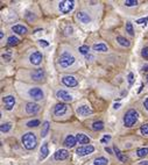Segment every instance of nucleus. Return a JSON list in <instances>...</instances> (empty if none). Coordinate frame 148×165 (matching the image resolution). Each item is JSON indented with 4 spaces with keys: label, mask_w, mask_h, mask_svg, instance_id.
<instances>
[{
    "label": "nucleus",
    "mask_w": 148,
    "mask_h": 165,
    "mask_svg": "<svg viewBox=\"0 0 148 165\" xmlns=\"http://www.w3.org/2000/svg\"><path fill=\"white\" fill-rule=\"evenodd\" d=\"M124 4H125V6H127V7H133V6H136V5H138V1H136V0H126Z\"/></svg>",
    "instance_id": "32"
},
{
    "label": "nucleus",
    "mask_w": 148,
    "mask_h": 165,
    "mask_svg": "<svg viewBox=\"0 0 148 165\" xmlns=\"http://www.w3.org/2000/svg\"><path fill=\"white\" fill-rule=\"evenodd\" d=\"M12 30L14 33L19 34V35H25L26 33L28 31V29L25 26H21V25H16V26H13L12 27Z\"/></svg>",
    "instance_id": "19"
},
{
    "label": "nucleus",
    "mask_w": 148,
    "mask_h": 165,
    "mask_svg": "<svg viewBox=\"0 0 148 165\" xmlns=\"http://www.w3.org/2000/svg\"><path fill=\"white\" fill-rule=\"evenodd\" d=\"M113 107L117 110V108H119V107H120V104H114V106H113Z\"/></svg>",
    "instance_id": "45"
},
{
    "label": "nucleus",
    "mask_w": 148,
    "mask_h": 165,
    "mask_svg": "<svg viewBox=\"0 0 148 165\" xmlns=\"http://www.w3.org/2000/svg\"><path fill=\"white\" fill-rule=\"evenodd\" d=\"M19 42H20V40H19L16 36H14L13 35V36H10V37H8L7 44H8V45H16Z\"/></svg>",
    "instance_id": "27"
},
{
    "label": "nucleus",
    "mask_w": 148,
    "mask_h": 165,
    "mask_svg": "<svg viewBox=\"0 0 148 165\" xmlns=\"http://www.w3.org/2000/svg\"><path fill=\"white\" fill-rule=\"evenodd\" d=\"M22 144L27 150H34L38 145V138L34 133H26L22 136Z\"/></svg>",
    "instance_id": "1"
},
{
    "label": "nucleus",
    "mask_w": 148,
    "mask_h": 165,
    "mask_svg": "<svg viewBox=\"0 0 148 165\" xmlns=\"http://www.w3.org/2000/svg\"><path fill=\"white\" fill-rule=\"evenodd\" d=\"M113 151H114L116 156H117V158H118L120 162H127V157H126L125 155H122L121 151L117 148V147H113Z\"/></svg>",
    "instance_id": "23"
},
{
    "label": "nucleus",
    "mask_w": 148,
    "mask_h": 165,
    "mask_svg": "<svg viewBox=\"0 0 148 165\" xmlns=\"http://www.w3.org/2000/svg\"><path fill=\"white\" fill-rule=\"evenodd\" d=\"M94 151V145H83V147H80L77 150H76V153L78 156H86L89 153H92Z\"/></svg>",
    "instance_id": "7"
},
{
    "label": "nucleus",
    "mask_w": 148,
    "mask_h": 165,
    "mask_svg": "<svg viewBox=\"0 0 148 165\" xmlns=\"http://www.w3.org/2000/svg\"><path fill=\"white\" fill-rule=\"evenodd\" d=\"M144 106H145V108L148 110V98L145 100V102H144Z\"/></svg>",
    "instance_id": "41"
},
{
    "label": "nucleus",
    "mask_w": 148,
    "mask_h": 165,
    "mask_svg": "<svg viewBox=\"0 0 148 165\" xmlns=\"http://www.w3.org/2000/svg\"><path fill=\"white\" fill-rule=\"evenodd\" d=\"M40 108H41L40 105H38L35 102H28V104H26V112H27V114H30V115H34V114L39 113Z\"/></svg>",
    "instance_id": "10"
},
{
    "label": "nucleus",
    "mask_w": 148,
    "mask_h": 165,
    "mask_svg": "<svg viewBox=\"0 0 148 165\" xmlns=\"http://www.w3.org/2000/svg\"><path fill=\"white\" fill-rule=\"evenodd\" d=\"M28 94H29V96L33 100H36V101L42 100L44 98V93H43V91L41 90L40 87H32V88H29Z\"/></svg>",
    "instance_id": "5"
},
{
    "label": "nucleus",
    "mask_w": 148,
    "mask_h": 165,
    "mask_svg": "<svg viewBox=\"0 0 148 165\" xmlns=\"http://www.w3.org/2000/svg\"><path fill=\"white\" fill-rule=\"evenodd\" d=\"M142 71H146V72H147L148 71V64H145V65L142 66Z\"/></svg>",
    "instance_id": "42"
},
{
    "label": "nucleus",
    "mask_w": 148,
    "mask_h": 165,
    "mask_svg": "<svg viewBox=\"0 0 148 165\" xmlns=\"http://www.w3.org/2000/svg\"><path fill=\"white\" fill-rule=\"evenodd\" d=\"M127 80H128V82H130V85H132V84H133V73H132V72H130V73H128Z\"/></svg>",
    "instance_id": "36"
},
{
    "label": "nucleus",
    "mask_w": 148,
    "mask_h": 165,
    "mask_svg": "<svg viewBox=\"0 0 148 165\" xmlns=\"http://www.w3.org/2000/svg\"><path fill=\"white\" fill-rule=\"evenodd\" d=\"M94 165H108V161L105 158V157H97L94 161Z\"/></svg>",
    "instance_id": "25"
},
{
    "label": "nucleus",
    "mask_w": 148,
    "mask_h": 165,
    "mask_svg": "<svg viewBox=\"0 0 148 165\" xmlns=\"http://www.w3.org/2000/svg\"><path fill=\"white\" fill-rule=\"evenodd\" d=\"M0 37H1V41L4 40V31H0Z\"/></svg>",
    "instance_id": "46"
},
{
    "label": "nucleus",
    "mask_w": 148,
    "mask_h": 165,
    "mask_svg": "<svg viewBox=\"0 0 148 165\" xmlns=\"http://www.w3.org/2000/svg\"><path fill=\"white\" fill-rule=\"evenodd\" d=\"M140 165H148V161H144V162H140Z\"/></svg>",
    "instance_id": "44"
},
{
    "label": "nucleus",
    "mask_w": 148,
    "mask_h": 165,
    "mask_svg": "<svg viewBox=\"0 0 148 165\" xmlns=\"http://www.w3.org/2000/svg\"><path fill=\"white\" fill-rule=\"evenodd\" d=\"M49 128H50V123L48 121H44L42 124V129H41V137H46L48 131H49Z\"/></svg>",
    "instance_id": "22"
},
{
    "label": "nucleus",
    "mask_w": 148,
    "mask_h": 165,
    "mask_svg": "<svg viewBox=\"0 0 148 165\" xmlns=\"http://www.w3.org/2000/svg\"><path fill=\"white\" fill-rule=\"evenodd\" d=\"M56 98H58L61 101H64V102L72 101V96H70L67 91H63V90H60L56 92Z\"/></svg>",
    "instance_id": "13"
},
{
    "label": "nucleus",
    "mask_w": 148,
    "mask_h": 165,
    "mask_svg": "<svg viewBox=\"0 0 148 165\" xmlns=\"http://www.w3.org/2000/svg\"><path fill=\"white\" fill-rule=\"evenodd\" d=\"M110 139H111V136H110V135H105L104 138L102 139V142H103V143H106V142H108Z\"/></svg>",
    "instance_id": "39"
},
{
    "label": "nucleus",
    "mask_w": 148,
    "mask_h": 165,
    "mask_svg": "<svg viewBox=\"0 0 148 165\" xmlns=\"http://www.w3.org/2000/svg\"><path fill=\"white\" fill-rule=\"evenodd\" d=\"M91 113H92V110H91L89 106H86V105L80 106V107L77 108V114H78L80 116H88V115L91 114Z\"/></svg>",
    "instance_id": "15"
},
{
    "label": "nucleus",
    "mask_w": 148,
    "mask_h": 165,
    "mask_svg": "<svg viewBox=\"0 0 148 165\" xmlns=\"http://www.w3.org/2000/svg\"><path fill=\"white\" fill-rule=\"evenodd\" d=\"M76 142H77L76 136H74V135H68L67 137H66V139H64V142H63V144H64L67 148H74L75 144H76Z\"/></svg>",
    "instance_id": "16"
},
{
    "label": "nucleus",
    "mask_w": 148,
    "mask_h": 165,
    "mask_svg": "<svg viewBox=\"0 0 148 165\" xmlns=\"http://www.w3.org/2000/svg\"><path fill=\"white\" fill-rule=\"evenodd\" d=\"M105 151H106V152H108V153H113V151H112V150H111V149H110V148H108V147H106V148H105Z\"/></svg>",
    "instance_id": "43"
},
{
    "label": "nucleus",
    "mask_w": 148,
    "mask_h": 165,
    "mask_svg": "<svg viewBox=\"0 0 148 165\" xmlns=\"http://www.w3.org/2000/svg\"><path fill=\"white\" fill-rule=\"evenodd\" d=\"M44 76H46L44 70H42V69L35 70V71H33V72L30 73V77H32V79H33L34 82H41V80H43V79H44Z\"/></svg>",
    "instance_id": "11"
},
{
    "label": "nucleus",
    "mask_w": 148,
    "mask_h": 165,
    "mask_svg": "<svg viewBox=\"0 0 148 165\" xmlns=\"http://www.w3.org/2000/svg\"><path fill=\"white\" fill-rule=\"evenodd\" d=\"M140 131H141V134H142V135H148V123L141 126Z\"/></svg>",
    "instance_id": "34"
},
{
    "label": "nucleus",
    "mask_w": 148,
    "mask_h": 165,
    "mask_svg": "<svg viewBox=\"0 0 148 165\" xmlns=\"http://www.w3.org/2000/svg\"><path fill=\"white\" fill-rule=\"evenodd\" d=\"M39 43H40L41 47H48V45H49V43H48L47 41H44V40H40Z\"/></svg>",
    "instance_id": "38"
},
{
    "label": "nucleus",
    "mask_w": 148,
    "mask_h": 165,
    "mask_svg": "<svg viewBox=\"0 0 148 165\" xmlns=\"http://www.w3.org/2000/svg\"><path fill=\"white\" fill-rule=\"evenodd\" d=\"M2 102H4V106L7 110H12L15 105V98L13 96H7L2 99Z\"/></svg>",
    "instance_id": "9"
},
{
    "label": "nucleus",
    "mask_w": 148,
    "mask_h": 165,
    "mask_svg": "<svg viewBox=\"0 0 148 165\" xmlns=\"http://www.w3.org/2000/svg\"><path fill=\"white\" fill-rule=\"evenodd\" d=\"M146 80H147V82H148V74L146 76Z\"/></svg>",
    "instance_id": "47"
},
{
    "label": "nucleus",
    "mask_w": 148,
    "mask_h": 165,
    "mask_svg": "<svg viewBox=\"0 0 148 165\" xmlns=\"http://www.w3.org/2000/svg\"><path fill=\"white\" fill-rule=\"evenodd\" d=\"M91 128L94 129V131L103 130V129H104V122H103V121H94V123H92V127H91Z\"/></svg>",
    "instance_id": "24"
},
{
    "label": "nucleus",
    "mask_w": 148,
    "mask_h": 165,
    "mask_svg": "<svg viewBox=\"0 0 148 165\" xmlns=\"http://www.w3.org/2000/svg\"><path fill=\"white\" fill-rule=\"evenodd\" d=\"M126 31L130 34V35H134V29H133V25L131 22H127L126 23Z\"/></svg>",
    "instance_id": "31"
},
{
    "label": "nucleus",
    "mask_w": 148,
    "mask_h": 165,
    "mask_svg": "<svg viewBox=\"0 0 148 165\" xmlns=\"http://www.w3.org/2000/svg\"><path fill=\"white\" fill-rule=\"evenodd\" d=\"M92 49L94 51H99V53H105V51L108 50V45L104 44V43H96V44L92 45Z\"/></svg>",
    "instance_id": "20"
},
{
    "label": "nucleus",
    "mask_w": 148,
    "mask_h": 165,
    "mask_svg": "<svg viewBox=\"0 0 148 165\" xmlns=\"http://www.w3.org/2000/svg\"><path fill=\"white\" fill-rule=\"evenodd\" d=\"M62 82L68 87H76L78 85V80L72 76H64L62 78Z\"/></svg>",
    "instance_id": "8"
},
{
    "label": "nucleus",
    "mask_w": 148,
    "mask_h": 165,
    "mask_svg": "<svg viewBox=\"0 0 148 165\" xmlns=\"http://www.w3.org/2000/svg\"><path fill=\"white\" fill-rule=\"evenodd\" d=\"M2 59H5L6 62H8V61H11V56L10 55H2Z\"/></svg>",
    "instance_id": "40"
},
{
    "label": "nucleus",
    "mask_w": 148,
    "mask_h": 165,
    "mask_svg": "<svg viewBox=\"0 0 148 165\" xmlns=\"http://www.w3.org/2000/svg\"><path fill=\"white\" fill-rule=\"evenodd\" d=\"M11 128H12V124L11 123H2L1 126H0V130H1V133H7V131L11 130Z\"/></svg>",
    "instance_id": "29"
},
{
    "label": "nucleus",
    "mask_w": 148,
    "mask_h": 165,
    "mask_svg": "<svg viewBox=\"0 0 148 165\" xmlns=\"http://www.w3.org/2000/svg\"><path fill=\"white\" fill-rule=\"evenodd\" d=\"M75 7V1L74 0H63L60 1L58 4V9L62 14H68L70 13Z\"/></svg>",
    "instance_id": "4"
},
{
    "label": "nucleus",
    "mask_w": 148,
    "mask_h": 165,
    "mask_svg": "<svg viewBox=\"0 0 148 165\" xmlns=\"http://www.w3.org/2000/svg\"><path fill=\"white\" fill-rule=\"evenodd\" d=\"M40 120H30V121H28L27 122V127L29 128H35V127H38V126H40Z\"/></svg>",
    "instance_id": "30"
},
{
    "label": "nucleus",
    "mask_w": 148,
    "mask_h": 165,
    "mask_svg": "<svg viewBox=\"0 0 148 165\" xmlns=\"http://www.w3.org/2000/svg\"><path fill=\"white\" fill-rule=\"evenodd\" d=\"M148 21V18H142V19H139V20H136V23H146Z\"/></svg>",
    "instance_id": "37"
},
{
    "label": "nucleus",
    "mask_w": 148,
    "mask_h": 165,
    "mask_svg": "<svg viewBox=\"0 0 148 165\" xmlns=\"http://www.w3.org/2000/svg\"><path fill=\"white\" fill-rule=\"evenodd\" d=\"M77 19L81 21L82 23H90L91 22V18L90 15L85 12H78L77 13Z\"/></svg>",
    "instance_id": "17"
},
{
    "label": "nucleus",
    "mask_w": 148,
    "mask_h": 165,
    "mask_svg": "<svg viewBox=\"0 0 148 165\" xmlns=\"http://www.w3.org/2000/svg\"><path fill=\"white\" fill-rule=\"evenodd\" d=\"M141 56H142V58H145V59H147L148 61V47L144 48V49L141 50Z\"/></svg>",
    "instance_id": "35"
},
{
    "label": "nucleus",
    "mask_w": 148,
    "mask_h": 165,
    "mask_svg": "<svg viewBox=\"0 0 148 165\" xmlns=\"http://www.w3.org/2000/svg\"><path fill=\"white\" fill-rule=\"evenodd\" d=\"M49 153V148H48V143H43L40 149V161H43Z\"/></svg>",
    "instance_id": "18"
},
{
    "label": "nucleus",
    "mask_w": 148,
    "mask_h": 165,
    "mask_svg": "<svg viewBox=\"0 0 148 165\" xmlns=\"http://www.w3.org/2000/svg\"><path fill=\"white\" fill-rule=\"evenodd\" d=\"M68 110H69V106L67 104H57L55 105L54 107V114L56 116H63L68 113Z\"/></svg>",
    "instance_id": "6"
},
{
    "label": "nucleus",
    "mask_w": 148,
    "mask_h": 165,
    "mask_svg": "<svg viewBox=\"0 0 148 165\" xmlns=\"http://www.w3.org/2000/svg\"><path fill=\"white\" fill-rule=\"evenodd\" d=\"M78 51L81 53L82 55H86V54L89 53V47H88V45H82V47H80Z\"/></svg>",
    "instance_id": "33"
},
{
    "label": "nucleus",
    "mask_w": 148,
    "mask_h": 165,
    "mask_svg": "<svg viewBox=\"0 0 148 165\" xmlns=\"http://www.w3.org/2000/svg\"><path fill=\"white\" fill-rule=\"evenodd\" d=\"M136 155L138 157H145L148 155V148H140L136 150Z\"/></svg>",
    "instance_id": "28"
},
{
    "label": "nucleus",
    "mask_w": 148,
    "mask_h": 165,
    "mask_svg": "<svg viewBox=\"0 0 148 165\" xmlns=\"http://www.w3.org/2000/svg\"><path fill=\"white\" fill-rule=\"evenodd\" d=\"M138 118H139V113L136 110H133V108L128 110L124 115V126L127 127V128L133 127L138 121Z\"/></svg>",
    "instance_id": "2"
},
{
    "label": "nucleus",
    "mask_w": 148,
    "mask_h": 165,
    "mask_svg": "<svg viewBox=\"0 0 148 165\" xmlns=\"http://www.w3.org/2000/svg\"><path fill=\"white\" fill-rule=\"evenodd\" d=\"M69 157V151L67 149H60L54 153L55 161H64Z\"/></svg>",
    "instance_id": "14"
},
{
    "label": "nucleus",
    "mask_w": 148,
    "mask_h": 165,
    "mask_svg": "<svg viewBox=\"0 0 148 165\" xmlns=\"http://www.w3.org/2000/svg\"><path fill=\"white\" fill-rule=\"evenodd\" d=\"M42 58H43V56H42L40 51H35V53H33L32 55L29 56V61H30V63L33 65H40L41 62H42Z\"/></svg>",
    "instance_id": "12"
},
{
    "label": "nucleus",
    "mask_w": 148,
    "mask_h": 165,
    "mask_svg": "<svg viewBox=\"0 0 148 165\" xmlns=\"http://www.w3.org/2000/svg\"><path fill=\"white\" fill-rule=\"evenodd\" d=\"M75 57L71 55V54H69V53H63L62 55L60 56V58H58V65L61 66V68H63V69H67V68H70L71 65H74V63H75Z\"/></svg>",
    "instance_id": "3"
},
{
    "label": "nucleus",
    "mask_w": 148,
    "mask_h": 165,
    "mask_svg": "<svg viewBox=\"0 0 148 165\" xmlns=\"http://www.w3.org/2000/svg\"><path fill=\"white\" fill-rule=\"evenodd\" d=\"M76 139H77V142H80V144H88V143H90V138L88 137L85 134H82V133H78L76 135Z\"/></svg>",
    "instance_id": "21"
},
{
    "label": "nucleus",
    "mask_w": 148,
    "mask_h": 165,
    "mask_svg": "<svg viewBox=\"0 0 148 165\" xmlns=\"http://www.w3.org/2000/svg\"><path fill=\"white\" fill-rule=\"evenodd\" d=\"M117 42H118L120 45H122V47H130V44H131L127 39H125V37H122V36H118V37H117Z\"/></svg>",
    "instance_id": "26"
}]
</instances>
